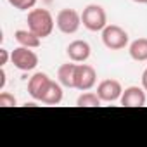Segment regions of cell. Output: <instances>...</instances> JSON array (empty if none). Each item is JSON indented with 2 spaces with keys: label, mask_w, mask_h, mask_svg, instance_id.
Returning <instances> with one entry per match:
<instances>
[{
  "label": "cell",
  "mask_w": 147,
  "mask_h": 147,
  "mask_svg": "<svg viewBox=\"0 0 147 147\" xmlns=\"http://www.w3.org/2000/svg\"><path fill=\"white\" fill-rule=\"evenodd\" d=\"M9 59H11V54H9V50L7 49H0V67H4L7 62H9Z\"/></svg>",
  "instance_id": "18"
},
{
  "label": "cell",
  "mask_w": 147,
  "mask_h": 147,
  "mask_svg": "<svg viewBox=\"0 0 147 147\" xmlns=\"http://www.w3.org/2000/svg\"><path fill=\"white\" fill-rule=\"evenodd\" d=\"M26 23H28V30H31L40 38H47L54 31V26H55L52 14L47 9H31L28 12Z\"/></svg>",
  "instance_id": "1"
},
{
  "label": "cell",
  "mask_w": 147,
  "mask_h": 147,
  "mask_svg": "<svg viewBox=\"0 0 147 147\" xmlns=\"http://www.w3.org/2000/svg\"><path fill=\"white\" fill-rule=\"evenodd\" d=\"M4 87H5V71L2 67L0 69V90H4Z\"/></svg>",
  "instance_id": "19"
},
{
  "label": "cell",
  "mask_w": 147,
  "mask_h": 147,
  "mask_svg": "<svg viewBox=\"0 0 147 147\" xmlns=\"http://www.w3.org/2000/svg\"><path fill=\"white\" fill-rule=\"evenodd\" d=\"M142 87H144V90L147 92V67H145L144 73H142Z\"/></svg>",
  "instance_id": "20"
},
{
  "label": "cell",
  "mask_w": 147,
  "mask_h": 147,
  "mask_svg": "<svg viewBox=\"0 0 147 147\" xmlns=\"http://www.w3.org/2000/svg\"><path fill=\"white\" fill-rule=\"evenodd\" d=\"M76 64L78 62H67V64H62L59 69H57V82L62 85V87H67V88H75V73H76Z\"/></svg>",
  "instance_id": "11"
},
{
  "label": "cell",
  "mask_w": 147,
  "mask_h": 147,
  "mask_svg": "<svg viewBox=\"0 0 147 147\" xmlns=\"http://www.w3.org/2000/svg\"><path fill=\"white\" fill-rule=\"evenodd\" d=\"M7 2L18 9V11H28V9H33L35 4H36V0H7Z\"/></svg>",
  "instance_id": "16"
},
{
  "label": "cell",
  "mask_w": 147,
  "mask_h": 147,
  "mask_svg": "<svg viewBox=\"0 0 147 147\" xmlns=\"http://www.w3.org/2000/svg\"><path fill=\"white\" fill-rule=\"evenodd\" d=\"M97 83V73L92 66L88 64H76V73H75V88L87 92L90 88H94V85Z\"/></svg>",
  "instance_id": "6"
},
{
  "label": "cell",
  "mask_w": 147,
  "mask_h": 147,
  "mask_svg": "<svg viewBox=\"0 0 147 147\" xmlns=\"http://www.w3.org/2000/svg\"><path fill=\"white\" fill-rule=\"evenodd\" d=\"M123 94V87L118 80H104L99 83L97 87V95L100 97L102 102H116L121 99Z\"/></svg>",
  "instance_id": "7"
},
{
  "label": "cell",
  "mask_w": 147,
  "mask_h": 147,
  "mask_svg": "<svg viewBox=\"0 0 147 147\" xmlns=\"http://www.w3.org/2000/svg\"><path fill=\"white\" fill-rule=\"evenodd\" d=\"M128 54L137 62L147 61V38H137V40H133L130 43V47H128Z\"/></svg>",
  "instance_id": "14"
},
{
  "label": "cell",
  "mask_w": 147,
  "mask_h": 147,
  "mask_svg": "<svg viewBox=\"0 0 147 147\" xmlns=\"http://www.w3.org/2000/svg\"><path fill=\"white\" fill-rule=\"evenodd\" d=\"M14 38L19 45L28 47V49H38L40 47V36H36L31 30H18L14 33Z\"/></svg>",
  "instance_id": "13"
},
{
  "label": "cell",
  "mask_w": 147,
  "mask_h": 147,
  "mask_svg": "<svg viewBox=\"0 0 147 147\" xmlns=\"http://www.w3.org/2000/svg\"><path fill=\"white\" fill-rule=\"evenodd\" d=\"M62 97H64V94H62V85L59 83V82H50L49 83V87H47V90H45V94H43V97H42V100L40 102H43V104H47V106H57V104H61L62 102Z\"/></svg>",
  "instance_id": "12"
},
{
  "label": "cell",
  "mask_w": 147,
  "mask_h": 147,
  "mask_svg": "<svg viewBox=\"0 0 147 147\" xmlns=\"http://www.w3.org/2000/svg\"><path fill=\"white\" fill-rule=\"evenodd\" d=\"M82 24L88 31H102L107 26V14L102 5L90 4L82 12Z\"/></svg>",
  "instance_id": "2"
},
{
  "label": "cell",
  "mask_w": 147,
  "mask_h": 147,
  "mask_svg": "<svg viewBox=\"0 0 147 147\" xmlns=\"http://www.w3.org/2000/svg\"><path fill=\"white\" fill-rule=\"evenodd\" d=\"M11 61L14 67H18L19 71H33L38 66V55L33 52V49L23 47V45H19L11 52Z\"/></svg>",
  "instance_id": "5"
},
{
  "label": "cell",
  "mask_w": 147,
  "mask_h": 147,
  "mask_svg": "<svg viewBox=\"0 0 147 147\" xmlns=\"http://www.w3.org/2000/svg\"><path fill=\"white\" fill-rule=\"evenodd\" d=\"M100 104H102L100 97L94 92H88V90L85 94H82L76 100V106H80V107H99Z\"/></svg>",
  "instance_id": "15"
},
{
  "label": "cell",
  "mask_w": 147,
  "mask_h": 147,
  "mask_svg": "<svg viewBox=\"0 0 147 147\" xmlns=\"http://www.w3.org/2000/svg\"><path fill=\"white\" fill-rule=\"evenodd\" d=\"M133 2H137V4H147V0H133Z\"/></svg>",
  "instance_id": "21"
},
{
  "label": "cell",
  "mask_w": 147,
  "mask_h": 147,
  "mask_svg": "<svg viewBox=\"0 0 147 147\" xmlns=\"http://www.w3.org/2000/svg\"><path fill=\"white\" fill-rule=\"evenodd\" d=\"M128 33L118 24H107L102 30V43L109 50H121L128 45Z\"/></svg>",
  "instance_id": "4"
},
{
  "label": "cell",
  "mask_w": 147,
  "mask_h": 147,
  "mask_svg": "<svg viewBox=\"0 0 147 147\" xmlns=\"http://www.w3.org/2000/svg\"><path fill=\"white\" fill-rule=\"evenodd\" d=\"M145 100H147V97H145L144 87H135V85L125 88L121 94V99H119L121 106H125V107H142V106H145Z\"/></svg>",
  "instance_id": "8"
},
{
  "label": "cell",
  "mask_w": 147,
  "mask_h": 147,
  "mask_svg": "<svg viewBox=\"0 0 147 147\" xmlns=\"http://www.w3.org/2000/svg\"><path fill=\"white\" fill-rule=\"evenodd\" d=\"M42 2H52V0H42Z\"/></svg>",
  "instance_id": "22"
},
{
  "label": "cell",
  "mask_w": 147,
  "mask_h": 147,
  "mask_svg": "<svg viewBox=\"0 0 147 147\" xmlns=\"http://www.w3.org/2000/svg\"><path fill=\"white\" fill-rule=\"evenodd\" d=\"M16 104H18V100H16V97L12 94H9V92L0 94V107H12Z\"/></svg>",
  "instance_id": "17"
},
{
  "label": "cell",
  "mask_w": 147,
  "mask_h": 147,
  "mask_svg": "<svg viewBox=\"0 0 147 147\" xmlns=\"http://www.w3.org/2000/svg\"><path fill=\"white\" fill-rule=\"evenodd\" d=\"M50 82L52 80H50V76L47 75V73H42V71L35 73V75L30 78V82H28V94L31 95V99L42 100V97H43V94H45V90H47Z\"/></svg>",
  "instance_id": "9"
},
{
  "label": "cell",
  "mask_w": 147,
  "mask_h": 147,
  "mask_svg": "<svg viewBox=\"0 0 147 147\" xmlns=\"http://www.w3.org/2000/svg\"><path fill=\"white\" fill-rule=\"evenodd\" d=\"M90 52H92V49H90L88 42H85V40H75L66 49V54H67L69 61H73V62H85L90 57Z\"/></svg>",
  "instance_id": "10"
},
{
  "label": "cell",
  "mask_w": 147,
  "mask_h": 147,
  "mask_svg": "<svg viewBox=\"0 0 147 147\" xmlns=\"http://www.w3.org/2000/svg\"><path fill=\"white\" fill-rule=\"evenodd\" d=\"M55 26L61 33L73 35L82 26V14L75 9H61L55 16Z\"/></svg>",
  "instance_id": "3"
}]
</instances>
